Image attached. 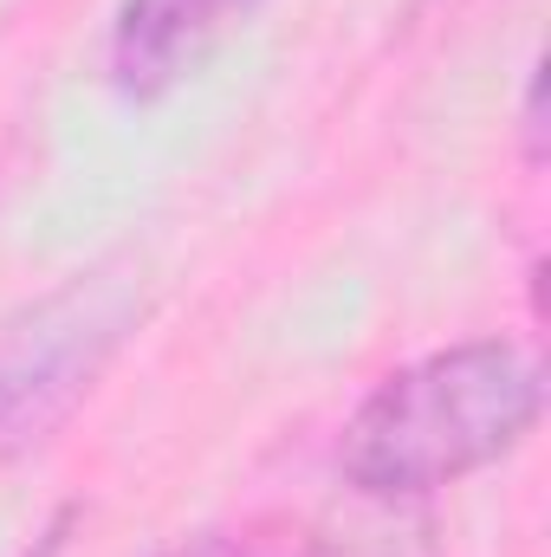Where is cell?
I'll list each match as a JSON object with an SVG mask.
<instances>
[{
  "instance_id": "obj_1",
  "label": "cell",
  "mask_w": 551,
  "mask_h": 557,
  "mask_svg": "<svg viewBox=\"0 0 551 557\" xmlns=\"http://www.w3.org/2000/svg\"><path fill=\"white\" fill-rule=\"evenodd\" d=\"M539 403H546V383L519 344L506 337L454 344L383 376L370 403L351 416L338 454L364 493L409 499L513 454L532 434Z\"/></svg>"
},
{
  "instance_id": "obj_2",
  "label": "cell",
  "mask_w": 551,
  "mask_h": 557,
  "mask_svg": "<svg viewBox=\"0 0 551 557\" xmlns=\"http://www.w3.org/2000/svg\"><path fill=\"white\" fill-rule=\"evenodd\" d=\"M131 278L78 273L0 331V454L46 441L91 396L105 357L131 331Z\"/></svg>"
},
{
  "instance_id": "obj_3",
  "label": "cell",
  "mask_w": 551,
  "mask_h": 557,
  "mask_svg": "<svg viewBox=\"0 0 551 557\" xmlns=\"http://www.w3.org/2000/svg\"><path fill=\"white\" fill-rule=\"evenodd\" d=\"M234 7L247 0H131L118 20V85L162 91L169 78H182Z\"/></svg>"
}]
</instances>
